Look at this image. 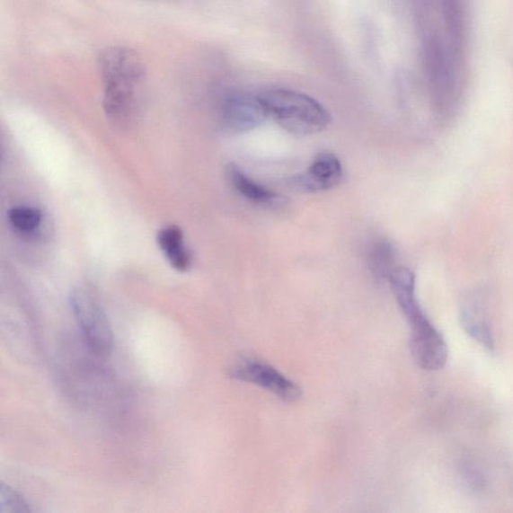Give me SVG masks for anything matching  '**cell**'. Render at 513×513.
<instances>
[{
	"label": "cell",
	"instance_id": "1",
	"mask_svg": "<svg viewBox=\"0 0 513 513\" xmlns=\"http://www.w3.org/2000/svg\"><path fill=\"white\" fill-rule=\"evenodd\" d=\"M388 280L411 326L410 348L413 360L426 371L442 369L448 359V347L417 300L413 272L405 267H396Z\"/></svg>",
	"mask_w": 513,
	"mask_h": 513
},
{
	"label": "cell",
	"instance_id": "2",
	"mask_svg": "<svg viewBox=\"0 0 513 513\" xmlns=\"http://www.w3.org/2000/svg\"><path fill=\"white\" fill-rule=\"evenodd\" d=\"M278 124L289 133L310 136L322 132L332 116L322 104L310 95L287 89L269 90L259 95Z\"/></svg>",
	"mask_w": 513,
	"mask_h": 513
},
{
	"label": "cell",
	"instance_id": "3",
	"mask_svg": "<svg viewBox=\"0 0 513 513\" xmlns=\"http://www.w3.org/2000/svg\"><path fill=\"white\" fill-rule=\"evenodd\" d=\"M69 305L90 349L98 355L110 354L114 347V333L93 296L84 288L75 289L69 296Z\"/></svg>",
	"mask_w": 513,
	"mask_h": 513
},
{
	"label": "cell",
	"instance_id": "4",
	"mask_svg": "<svg viewBox=\"0 0 513 513\" xmlns=\"http://www.w3.org/2000/svg\"><path fill=\"white\" fill-rule=\"evenodd\" d=\"M229 376L266 389L284 402H297L302 396V389L297 384L272 365L253 358H243L234 362L229 368Z\"/></svg>",
	"mask_w": 513,
	"mask_h": 513
},
{
	"label": "cell",
	"instance_id": "5",
	"mask_svg": "<svg viewBox=\"0 0 513 513\" xmlns=\"http://www.w3.org/2000/svg\"><path fill=\"white\" fill-rule=\"evenodd\" d=\"M270 117L259 95L234 94L222 106V119L234 133H247L263 125Z\"/></svg>",
	"mask_w": 513,
	"mask_h": 513
},
{
	"label": "cell",
	"instance_id": "6",
	"mask_svg": "<svg viewBox=\"0 0 513 513\" xmlns=\"http://www.w3.org/2000/svg\"><path fill=\"white\" fill-rule=\"evenodd\" d=\"M342 177V164L337 156L322 153L316 156L305 172L290 181V185L302 193H318L337 187Z\"/></svg>",
	"mask_w": 513,
	"mask_h": 513
},
{
	"label": "cell",
	"instance_id": "7",
	"mask_svg": "<svg viewBox=\"0 0 513 513\" xmlns=\"http://www.w3.org/2000/svg\"><path fill=\"white\" fill-rule=\"evenodd\" d=\"M99 66L102 82L129 81L140 84L145 65L137 52L124 47H111L102 51Z\"/></svg>",
	"mask_w": 513,
	"mask_h": 513
},
{
	"label": "cell",
	"instance_id": "8",
	"mask_svg": "<svg viewBox=\"0 0 513 513\" xmlns=\"http://www.w3.org/2000/svg\"><path fill=\"white\" fill-rule=\"evenodd\" d=\"M226 172L234 190L252 203L268 208L285 205L286 199L282 195L258 184L234 164H229Z\"/></svg>",
	"mask_w": 513,
	"mask_h": 513
},
{
	"label": "cell",
	"instance_id": "9",
	"mask_svg": "<svg viewBox=\"0 0 513 513\" xmlns=\"http://www.w3.org/2000/svg\"><path fill=\"white\" fill-rule=\"evenodd\" d=\"M158 245L166 256L171 266L180 272H186L192 266V253L187 248L184 240V233L178 226H167L160 230Z\"/></svg>",
	"mask_w": 513,
	"mask_h": 513
},
{
	"label": "cell",
	"instance_id": "10",
	"mask_svg": "<svg viewBox=\"0 0 513 513\" xmlns=\"http://www.w3.org/2000/svg\"><path fill=\"white\" fill-rule=\"evenodd\" d=\"M395 249L387 240H379L369 251V266L374 276L379 279H388L393 273L395 262Z\"/></svg>",
	"mask_w": 513,
	"mask_h": 513
},
{
	"label": "cell",
	"instance_id": "11",
	"mask_svg": "<svg viewBox=\"0 0 513 513\" xmlns=\"http://www.w3.org/2000/svg\"><path fill=\"white\" fill-rule=\"evenodd\" d=\"M462 324L465 332L477 343L489 351L494 350V341L491 330L482 316L473 309H465L462 313Z\"/></svg>",
	"mask_w": 513,
	"mask_h": 513
},
{
	"label": "cell",
	"instance_id": "12",
	"mask_svg": "<svg viewBox=\"0 0 513 513\" xmlns=\"http://www.w3.org/2000/svg\"><path fill=\"white\" fill-rule=\"evenodd\" d=\"M43 216L37 208L17 206L8 212V220L13 227L21 233L30 234L40 228Z\"/></svg>",
	"mask_w": 513,
	"mask_h": 513
},
{
	"label": "cell",
	"instance_id": "13",
	"mask_svg": "<svg viewBox=\"0 0 513 513\" xmlns=\"http://www.w3.org/2000/svg\"><path fill=\"white\" fill-rule=\"evenodd\" d=\"M31 512L29 504L22 495L11 489L10 486H0V513H28Z\"/></svg>",
	"mask_w": 513,
	"mask_h": 513
}]
</instances>
